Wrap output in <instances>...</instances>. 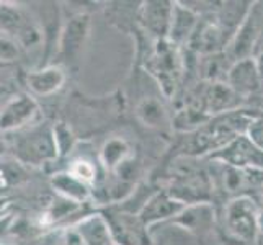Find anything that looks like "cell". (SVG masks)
I'll return each instance as SVG.
<instances>
[{
  "label": "cell",
  "instance_id": "1",
  "mask_svg": "<svg viewBox=\"0 0 263 245\" xmlns=\"http://www.w3.org/2000/svg\"><path fill=\"white\" fill-rule=\"evenodd\" d=\"M258 115V110L240 108V110L235 111L213 116L201 128L186 134V142L180 156H190L198 159L211 157L213 154L229 146L239 136L247 134L252 121Z\"/></svg>",
  "mask_w": 263,
  "mask_h": 245
},
{
  "label": "cell",
  "instance_id": "2",
  "mask_svg": "<svg viewBox=\"0 0 263 245\" xmlns=\"http://www.w3.org/2000/svg\"><path fill=\"white\" fill-rule=\"evenodd\" d=\"M165 192L185 206L213 203L214 185L208 162L201 159L178 156L172 163Z\"/></svg>",
  "mask_w": 263,
  "mask_h": 245
},
{
  "label": "cell",
  "instance_id": "3",
  "mask_svg": "<svg viewBox=\"0 0 263 245\" xmlns=\"http://www.w3.org/2000/svg\"><path fill=\"white\" fill-rule=\"evenodd\" d=\"M146 69L157 80L162 93L167 98L175 97L185 70V62L178 46L168 40L154 41V48L146 59Z\"/></svg>",
  "mask_w": 263,
  "mask_h": 245
},
{
  "label": "cell",
  "instance_id": "4",
  "mask_svg": "<svg viewBox=\"0 0 263 245\" xmlns=\"http://www.w3.org/2000/svg\"><path fill=\"white\" fill-rule=\"evenodd\" d=\"M224 229L234 240L255 243L260 235V210L250 198H234L222 208Z\"/></svg>",
  "mask_w": 263,
  "mask_h": 245
},
{
  "label": "cell",
  "instance_id": "5",
  "mask_svg": "<svg viewBox=\"0 0 263 245\" xmlns=\"http://www.w3.org/2000/svg\"><path fill=\"white\" fill-rule=\"evenodd\" d=\"M15 156L18 160L30 165H43L59 156L54 128L38 126L25 133L15 142Z\"/></svg>",
  "mask_w": 263,
  "mask_h": 245
},
{
  "label": "cell",
  "instance_id": "6",
  "mask_svg": "<svg viewBox=\"0 0 263 245\" xmlns=\"http://www.w3.org/2000/svg\"><path fill=\"white\" fill-rule=\"evenodd\" d=\"M103 214L110 224L115 245H152L149 228L139 214L123 211L118 206L110 208Z\"/></svg>",
  "mask_w": 263,
  "mask_h": 245
},
{
  "label": "cell",
  "instance_id": "7",
  "mask_svg": "<svg viewBox=\"0 0 263 245\" xmlns=\"http://www.w3.org/2000/svg\"><path fill=\"white\" fill-rule=\"evenodd\" d=\"M261 34H263V2H253L247 18L243 20L240 28L231 40L228 49H226V54H228L232 62L252 58Z\"/></svg>",
  "mask_w": 263,
  "mask_h": 245
},
{
  "label": "cell",
  "instance_id": "8",
  "mask_svg": "<svg viewBox=\"0 0 263 245\" xmlns=\"http://www.w3.org/2000/svg\"><path fill=\"white\" fill-rule=\"evenodd\" d=\"M213 160H219L228 165L246 168V170H263V150L253 142L247 134L239 136L222 150L213 154Z\"/></svg>",
  "mask_w": 263,
  "mask_h": 245
},
{
  "label": "cell",
  "instance_id": "9",
  "mask_svg": "<svg viewBox=\"0 0 263 245\" xmlns=\"http://www.w3.org/2000/svg\"><path fill=\"white\" fill-rule=\"evenodd\" d=\"M175 2L165 0H151L144 2L139 8V23L154 41L168 40L172 16H174Z\"/></svg>",
  "mask_w": 263,
  "mask_h": 245
},
{
  "label": "cell",
  "instance_id": "10",
  "mask_svg": "<svg viewBox=\"0 0 263 245\" xmlns=\"http://www.w3.org/2000/svg\"><path fill=\"white\" fill-rule=\"evenodd\" d=\"M226 84H228L243 102H247L249 98H253L258 93V90L263 84V76L257 66V62L253 61V58H249V59L234 62Z\"/></svg>",
  "mask_w": 263,
  "mask_h": 245
},
{
  "label": "cell",
  "instance_id": "11",
  "mask_svg": "<svg viewBox=\"0 0 263 245\" xmlns=\"http://www.w3.org/2000/svg\"><path fill=\"white\" fill-rule=\"evenodd\" d=\"M36 116H38V103L30 95H16L12 100H8L5 106L2 108V131L10 133L22 129L25 126L31 124Z\"/></svg>",
  "mask_w": 263,
  "mask_h": 245
},
{
  "label": "cell",
  "instance_id": "12",
  "mask_svg": "<svg viewBox=\"0 0 263 245\" xmlns=\"http://www.w3.org/2000/svg\"><path fill=\"white\" fill-rule=\"evenodd\" d=\"M90 31V16L88 15H76L72 16L64 26V30L61 33L59 40V48H61V56L64 61L72 62L77 61L80 52H82L87 38Z\"/></svg>",
  "mask_w": 263,
  "mask_h": 245
},
{
  "label": "cell",
  "instance_id": "13",
  "mask_svg": "<svg viewBox=\"0 0 263 245\" xmlns=\"http://www.w3.org/2000/svg\"><path fill=\"white\" fill-rule=\"evenodd\" d=\"M185 208L186 206L183 203H180L175 198H172L165 190H157L147 201V204L144 206V210L139 213V216H141V219L146 222L147 228H151V225L157 222L175 219Z\"/></svg>",
  "mask_w": 263,
  "mask_h": 245
},
{
  "label": "cell",
  "instance_id": "14",
  "mask_svg": "<svg viewBox=\"0 0 263 245\" xmlns=\"http://www.w3.org/2000/svg\"><path fill=\"white\" fill-rule=\"evenodd\" d=\"M199 20H201V18L198 16V13L193 10V8H190L183 2H175L174 16H172V25H170V33H168V41L174 43L178 48L188 46L193 33L196 31V26H198Z\"/></svg>",
  "mask_w": 263,
  "mask_h": 245
},
{
  "label": "cell",
  "instance_id": "15",
  "mask_svg": "<svg viewBox=\"0 0 263 245\" xmlns=\"http://www.w3.org/2000/svg\"><path fill=\"white\" fill-rule=\"evenodd\" d=\"M76 235L82 245H115L110 224L103 213L90 214L76 224Z\"/></svg>",
  "mask_w": 263,
  "mask_h": 245
},
{
  "label": "cell",
  "instance_id": "16",
  "mask_svg": "<svg viewBox=\"0 0 263 245\" xmlns=\"http://www.w3.org/2000/svg\"><path fill=\"white\" fill-rule=\"evenodd\" d=\"M234 62L224 52L210 54V56H199L196 59L198 77L206 84H224L228 82L229 70Z\"/></svg>",
  "mask_w": 263,
  "mask_h": 245
},
{
  "label": "cell",
  "instance_id": "17",
  "mask_svg": "<svg viewBox=\"0 0 263 245\" xmlns=\"http://www.w3.org/2000/svg\"><path fill=\"white\" fill-rule=\"evenodd\" d=\"M66 82V74L59 66H48L44 69L30 72L26 77V85L34 95L49 97L59 92Z\"/></svg>",
  "mask_w": 263,
  "mask_h": 245
},
{
  "label": "cell",
  "instance_id": "18",
  "mask_svg": "<svg viewBox=\"0 0 263 245\" xmlns=\"http://www.w3.org/2000/svg\"><path fill=\"white\" fill-rule=\"evenodd\" d=\"M51 185L62 199H67V201L74 203V204H80L85 203L90 198V186L84 181H80L79 178H76L69 172H59V174L52 175L51 178Z\"/></svg>",
  "mask_w": 263,
  "mask_h": 245
},
{
  "label": "cell",
  "instance_id": "19",
  "mask_svg": "<svg viewBox=\"0 0 263 245\" xmlns=\"http://www.w3.org/2000/svg\"><path fill=\"white\" fill-rule=\"evenodd\" d=\"M131 154L129 144L121 138H113L108 142H105L103 149L100 150V162L103 163L106 170L116 172L123 163L128 162V157Z\"/></svg>",
  "mask_w": 263,
  "mask_h": 245
},
{
  "label": "cell",
  "instance_id": "20",
  "mask_svg": "<svg viewBox=\"0 0 263 245\" xmlns=\"http://www.w3.org/2000/svg\"><path fill=\"white\" fill-rule=\"evenodd\" d=\"M213 219H214V210L211 203L186 206L175 217V221L186 229H203L206 225H210Z\"/></svg>",
  "mask_w": 263,
  "mask_h": 245
},
{
  "label": "cell",
  "instance_id": "21",
  "mask_svg": "<svg viewBox=\"0 0 263 245\" xmlns=\"http://www.w3.org/2000/svg\"><path fill=\"white\" fill-rule=\"evenodd\" d=\"M138 118L151 128H160L167 123V113L164 110V106L156 98H144L142 102L138 105Z\"/></svg>",
  "mask_w": 263,
  "mask_h": 245
},
{
  "label": "cell",
  "instance_id": "22",
  "mask_svg": "<svg viewBox=\"0 0 263 245\" xmlns=\"http://www.w3.org/2000/svg\"><path fill=\"white\" fill-rule=\"evenodd\" d=\"M67 172L72 174L80 181H84L88 186H92L97 181V165L88 159H76L70 162V165L67 167Z\"/></svg>",
  "mask_w": 263,
  "mask_h": 245
},
{
  "label": "cell",
  "instance_id": "23",
  "mask_svg": "<svg viewBox=\"0 0 263 245\" xmlns=\"http://www.w3.org/2000/svg\"><path fill=\"white\" fill-rule=\"evenodd\" d=\"M54 134H56V142H58L59 154H64V152L70 150L74 138H72L70 131L66 128V126H58V128H54Z\"/></svg>",
  "mask_w": 263,
  "mask_h": 245
},
{
  "label": "cell",
  "instance_id": "24",
  "mask_svg": "<svg viewBox=\"0 0 263 245\" xmlns=\"http://www.w3.org/2000/svg\"><path fill=\"white\" fill-rule=\"evenodd\" d=\"M247 136L263 150V113H260L255 120L252 121L250 128L247 131Z\"/></svg>",
  "mask_w": 263,
  "mask_h": 245
},
{
  "label": "cell",
  "instance_id": "25",
  "mask_svg": "<svg viewBox=\"0 0 263 245\" xmlns=\"http://www.w3.org/2000/svg\"><path fill=\"white\" fill-rule=\"evenodd\" d=\"M250 199L258 206V210H260V211H263V172H261V175H260V178H258V183H257L255 190H253V193H252Z\"/></svg>",
  "mask_w": 263,
  "mask_h": 245
},
{
  "label": "cell",
  "instance_id": "26",
  "mask_svg": "<svg viewBox=\"0 0 263 245\" xmlns=\"http://www.w3.org/2000/svg\"><path fill=\"white\" fill-rule=\"evenodd\" d=\"M260 234H263V211H260Z\"/></svg>",
  "mask_w": 263,
  "mask_h": 245
}]
</instances>
